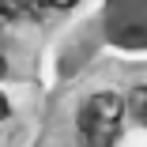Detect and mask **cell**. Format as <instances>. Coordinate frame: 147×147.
Masks as SVG:
<instances>
[{"label":"cell","mask_w":147,"mask_h":147,"mask_svg":"<svg viewBox=\"0 0 147 147\" xmlns=\"http://www.w3.org/2000/svg\"><path fill=\"white\" fill-rule=\"evenodd\" d=\"M0 117H8V98L0 94Z\"/></svg>","instance_id":"4"},{"label":"cell","mask_w":147,"mask_h":147,"mask_svg":"<svg viewBox=\"0 0 147 147\" xmlns=\"http://www.w3.org/2000/svg\"><path fill=\"white\" fill-rule=\"evenodd\" d=\"M121 117H125V102L113 91L94 94L79 113V140L83 147H113L121 136Z\"/></svg>","instance_id":"1"},{"label":"cell","mask_w":147,"mask_h":147,"mask_svg":"<svg viewBox=\"0 0 147 147\" xmlns=\"http://www.w3.org/2000/svg\"><path fill=\"white\" fill-rule=\"evenodd\" d=\"M4 15H8V8H4V0H0V23H4Z\"/></svg>","instance_id":"5"},{"label":"cell","mask_w":147,"mask_h":147,"mask_svg":"<svg viewBox=\"0 0 147 147\" xmlns=\"http://www.w3.org/2000/svg\"><path fill=\"white\" fill-rule=\"evenodd\" d=\"M38 4H42V8H72L76 0H38Z\"/></svg>","instance_id":"3"},{"label":"cell","mask_w":147,"mask_h":147,"mask_svg":"<svg viewBox=\"0 0 147 147\" xmlns=\"http://www.w3.org/2000/svg\"><path fill=\"white\" fill-rule=\"evenodd\" d=\"M4 72H8V61H4V57H0V76H4Z\"/></svg>","instance_id":"6"},{"label":"cell","mask_w":147,"mask_h":147,"mask_svg":"<svg viewBox=\"0 0 147 147\" xmlns=\"http://www.w3.org/2000/svg\"><path fill=\"white\" fill-rule=\"evenodd\" d=\"M132 113L147 125V87H136V91H132Z\"/></svg>","instance_id":"2"}]
</instances>
